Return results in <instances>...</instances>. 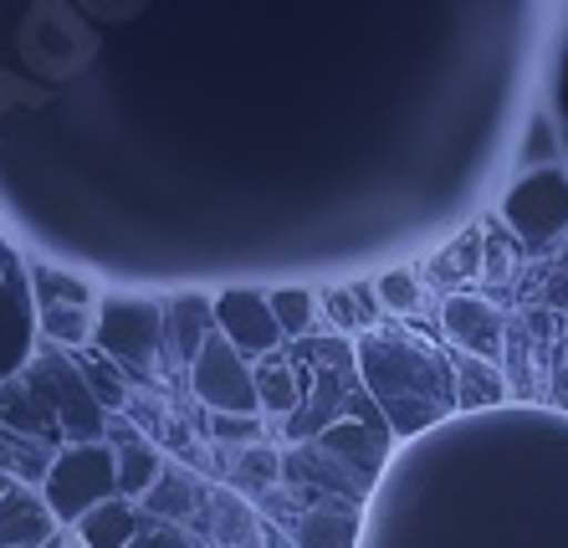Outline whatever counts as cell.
Wrapping results in <instances>:
<instances>
[{
  "label": "cell",
  "instance_id": "cell-1",
  "mask_svg": "<svg viewBox=\"0 0 568 548\" xmlns=\"http://www.w3.org/2000/svg\"><path fill=\"white\" fill-rule=\"evenodd\" d=\"M354 364L364 375V395L379 405L389 436H420L446 410H456V379L450 354L395 334H369L354 344Z\"/></svg>",
  "mask_w": 568,
  "mask_h": 548
},
{
  "label": "cell",
  "instance_id": "cell-2",
  "mask_svg": "<svg viewBox=\"0 0 568 548\" xmlns=\"http://www.w3.org/2000/svg\"><path fill=\"white\" fill-rule=\"evenodd\" d=\"M41 503L52 508L57 528L82 522L88 513L119 503V471H113V451L98 446H67L52 456V467L41 477Z\"/></svg>",
  "mask_w": 568,
  "mask_h": 548
},
{
  "label": "cell",
  "instance_id": "cell-3",
  "mask_svg": "<svg viewBox=\"0 0 568 548\" xmlns=\"http://www.w3.org/2000/svg\"><path fill=\"white\" fill-rule=\"evenodd\" d=\"M93 348L113 369L133 379H154L159 348H164V308L144 297H108L93 318Z\"/></svg>",
  "mask_w": 568,
  "mask_h": 548
},
{
  "label": "cell",
  "instance_id": "cell-4",
  "mask_svg": "<svg viewBox=\"0 0 568 548\" xmlns=\"http://www.w3.org/2000/svg\"><path fill=\"white\" fill-rule=\"evenodd\" d=\"M503 226L528 246H548L568 231V170H532L517 174L503 195Z\"/></svg>",
  "mask_w": 568,
  "mask_h": 548
},
{
  "label": "cell",
  "instance_id": "cell-5",
  "mask_svg": "<svg viewBox=\"0 0 568 548\" xmlns=\"http://www.w3.org/2000/svg\"><path fill=\"white\" fill-rule=\"evenodd\" d=\"M190 389L211 415H262L252 359H241L221 334L205 338V348L190 359Z\"/></svg>",
  "mask_w": 568,
  "mask_h": 548
},
{
  "label": "cell",
  "instance_id": "cell-6",
  "mask_svg": "<svg viewBox=\"0 0 568 548\" xmlns=\"http://www.w3.org/2000/svg\"><path fill=\"white\" fill-rule=\"evenodd\" d=\"M215 313V334L236 348L241 359H266L282 348V328L266 308V293L256 287H225L221 297H211Z\"/></svg>",
  "mask_w": 568,
  "mask_h": 548
},
{
  "label": "cell",
  "instance_id": "cell-7",
  "mask_svg": "<svg viewBox=\"0 0 568 548\" xmlns=\"http://www.w3.org/2000/svg\"><path fill=\"white\" fill-rule=\"evenodd\" d=\"M41 385L52 395V410H57V430L67 436V446H98L108 430V410L93 400L88 379L78 375L72 359H47L41 369Z\"/></svg>",
  "mask_w": 568,
  "mask_h": 548
},
{
  "label": "cell",
  "instance_id": "cell-8",
  "mask_svg": "<svg viewBox=\"0 0 568 548\" xmlns=\"http://www.w3.org/2000/svg\"><path fill=\"white\" fill-rule=\"evenodd\" d=\"M389 426H364V420H333L323 436H313V451L328 456L338 471H348V477L358 481V487H374L384 471V461H389Z\"/></svg>",
  "mask_w": 568,
  "mask_h": 548
},
{
  "label": "cell",
  "instance_id": "cell-9",
  "mask_svg": "<svg viewBox=\"0 0 568 548\" xmlns=\"http://www.w3.org/2000/svg\"><path fill=\"white\" fill-rule=\"evenodd\" d=\"M103 446L113 451V471H119V497H123V503H129V497H144L149 487H154V477L164 471V456L154 451V442L133 426L129 415H123V420H113V415H108Z\"/></svg>",
  "mask_w": 568,
  "mask_h": 548
},
{
  "label": "cell",
  "instance_id": "cell-10",
  "mask_svg": "<svg viewBox=\"0 0 568 548\" xmlns=\"http://www.w3.org/2000/svg\"><path fill=\"white\" fill-rule=\"evenodd\" d=\"M440 323H446L456 354H471V359H487V364L503 359V318L491 313V303H481L471 293H456V297H446Z\"/></svg>",
  "mask_w": 568,
  "mask_h": 548
},
{
  "label": "cell",
  "instance_id": "cell-11",
  "mask_svg": "<svg viewBox=\"0 0 568 548\" xmlns=\"http://www.w3.org/2000/svg\"><path fill=\"white\" fill-rule=\"evenodd\" d=\"M52 534H57V518L41 503L37 487H16L0 503V548H47Z\"/></svg>",
  "mask_w": 568,
  "mask_h": 548
},
{
  "label": "cell",
  "instance_id": "cell-12",
  "mask_svg": "<svg viewBox=\"0 0 568 548\" xmlns=\"http://www.w3.org/2000/svg\"><path fill=\"white\" fill-rule=\"evenodd\" d=\"M211 334H215L211 297H200V293H180V297H170V308H164V338L174 344V354H180V359H185V364L195 359Z\"/></svg>",
  "mask_w": 568,
  "mask_h": 548
},
{
  "label": "cell",
  "instance_id": "cell-13",
  "mask_svg": "<svg viewBox=\"0 0 568 548\" xmlns=\"http://www.w3.org/2000/svg\"><path fill=\"white\" fill-rule=\"evenodd\" d=\"M450 379H456V405L462 410H491L507 400V385L497 364L471 359V354H450Z\"/></svg>",
  "mask_w": 568,
  "mask_h": 548
},
{
  "label": "cell",
  "instance_id": "cell-14",
  "mask_svg": "<svg viewBox=\"0 0 568 548\" xmlns=\"http://www.w3.org/2000/svg\"><path fill=\"white\" fill-rule=\"evenodd\" d=\"M364 528H358V513L348 508H313L303 522H297V548H358Z\"/></svg>",
  "mask_w": 568,
  "mask_h": 548
},
{
  "label": "cell",
  "instance_id": "cell-15",
  "mask_svg": "<svg viewBox=\"0 0 568 548\" xmlns=\"http://www.w3.org/2000/svg\"><path fill=\"white\" fill-rule=\"evenodd\" d=\"M139 503H144L149 513H154V518H170V522H185L190 513L200 508V503H205V493H200L195 487V477H190V471H180V467H164L154 477V487H149L144 497H139Z\"/></svg>",
  "mask_w": 568,
  "mask_h": 548
},
{
  "label": "cell",
  "instance_id": "cell-16",
  "mask_svg": "<svg viewBox=\"0 0 568 548\" xmlns=\"http://www.w3.org/2000/svg\"><path fill=\"white\" fill-rule=\"evenodd\" d=\"M252 379H256V400H262L266 415H297V375L282 354H266L262 364H252Z\"/></svg>",
  "mask_w": 568,
  "mask_h": 548
},
{
  "label": "cell",
  "instance_id": "cell-17",
  "mask_svg": "<svg viewBox=\"0 0 568 548\" xmlns=\"http://www.w3.org/2000/svg\"><path fill=\"white\" fill-rule=\"evenodd\" d=\"M266 308L277 318L282 338L287 344H307L317 328V297L307 287H277V293H266Z\"/></svg>",
  "mask_w": 568,
  "mask_h": 548
},
{
  "label": "cell",
  "instance_id": "cell-18",
  "mask_svg": "<svg viewBox=\"0 0 568 548\" xmlns=\"http://www.w3.org/2000/svg\"><path fill=\"white\" fill-rule=\"evenodd\" d=\"M47 467H52V451H47V446H37L31 436H16V430L0 426V471H6V477H16L27 487V481L47 477Z\"/></svg>",
  "mask_w": 568,
  "mask_h": 548
},
{
  "label": "cell",
  "instance_id": "cell-19",
  "mask_svg": "<svg viewBox=\"0 0 568 548\" xmlns=\"http://www.w3.org/2000/svg\"><path fill=\"white\" fill-rule=\"evenodd\" d=\"M37 277V303L41 308H88L93 303V287L78 277H67V272H52V267H31Z\"/></svg>",
  "mask_w": 568,
  "mask_h": 548
},
{
  "label": "cell",
  "instance_id": "cell-20",
  "mask_svg": "<svg viewBox=\"0 0 568 548\" xmlns=\"http://www.w3.org/2000/svg\"><path fill=\"white\" fill-rule=\"evenodd\" d=\"M558 160H564V134H558V123L548 119V113H538L532 129H528V139H523V174L554 170Z\"/></svg>",
  "mask_w": 568,
  "mask_h": 548
},
{
  "label": "cell",
  "instance_id": "cell-21",
  "mask_svg": "<svg viewBox=\"0 0 568 548\" xmlns=\"http://www.w3.org/2000/svg\"><path fill=\"white\" fill-rule=\"evenodd\" d=\"M78 375L88 379V389H93V400L103 405V410H123V395H129V389H123V375L98 354V348L93 354H78Z\"/></svg>",
  "mask_w": 568,
  "mask_h": 548
},
{
  "label": "cell",
  "instance_id": "cell-22",
  "mask_svg": "<svg viewBox=\"0 0 568 548\" xmlns=\"http://www.w3.org/2000/svg\"><path fill=\"white\" fill-rule=\"evenodd\" d=\"M41 334L62 348L93 344V313L88 308H41Z\"/></svg>",
  "mask_w": 568,
  "mask_h": 548
},
{
  "label": "cell",
  "instance_id": "cell-23",
  "mask_svg": "<svg viewBox=\"0 0 568 548\" xmlns=\"http://www.w3.org/2000/svg\"><path fill=\"white\" fill-rule=\"evenodd\" d=\"M129 528H133V513L123 508V503H108V508H98V513L82 518V544L88 548H119L123 538H129Z\"/></svg>",
  "mask_w": 568,
  "mask_h": 548
},
{
  "label": "cell",
  "instance_id": "cell-24",
  "mask_svg": "<svg viewBox=\"0 0 568 548\" xmlns=\"http://www.w3.org/2000/svg\"><path fill=\"white\" fill-rule=\"evenodd\" d=\"M374 297H379V313H395V318H405V313L420 308V282H415V272L389 267L379 282H374Z\"/></svg>",
  "mask_w": 568,
  "mask_h": 548
},
{
  "label": "cell",
  "instance_id": "cell-25",
  "mask_svg": "<svg viewBox=\"0 0 568 548\" xmlns=\"http://www.w3.org/2000/svg\"><path fill=\"white\" fill-rule=\"evenodd\" d=\"M205 508L221 513V528H215V538H221V544H246V538H256V518H252V508H246L236 493L205 497Z\"/></svg>",
  "mask_w": 568,
  "mask_h": 548
},
{
  "label": "cell",
  "instance_id": "cell-26",
  "mask_svg": "<svg viewBox=\"0 0 568 548\" xmlns=\"http://www.w3.org/2000/svg\"><path fill=\"white\" fill-rule=\"evenodd\" d=\"M277 477H282V456L272 446H241L236 481L246 493H266V487H277Z\"/></svg>",
  "mask_w": 568,
  "mask_h": 548
},
{
  "label": "cell",
  "instance_id": "cell-27",
  "mask_svg": "<svg viewBox=\"0 0 568 548\" xmlns=\"http://www.w3.org/2000/svg\"><path fill=\"white\" fill-rule=\"evenodd\" d=\"M205 436L215 446H262V415H211Z\"/></svg>",
  "mask_w": 568,
  "mask_h": 548
},
{
  "label": "cell",
  "instance_id": "cell-28",
  "mask_svg": "<svg viewBox=\"0 0 568 548\" xmlns=\"http://www.w3.org/2000/svg\"><path fill=\"white\" fill-rule=\"evenodd\" d=\"M507 267H513V256H507V241H503V236H487V241H481V272H487L491 282H503Z\"/></svg>",
  "mask_w": 568,
  "mask_h": 548
},
{
  "label": "cell",
  "instance_id": "cell-29",
  "mask_svg": "<svg viewBox=\"0 0 568 548\" xmlns=\"http://www.w3.org/2000/svg\"><path fill=\"white\" fill-rule=\"evenodd\" d=\"M323 303H328V308H333V318H338V328H358V313H354V297H348V287H344V293H328V297H323Z\"/></svg>",
  "mask_w": 568,
  "mask_h": 548
},
{
  "label": "cell",
  "instance_id": "cell-30",
  "mask_svg": "<svg viewBox=\"0 0 568 548\" xmlns=\"http://www.w3.org/2000/svg\"><path fill=\"white\" fill-rule=\"evenodd\" d=\"M16 487H21V481H16V477H6V471H0V503H6V497H11Z\"/></svg>",
  "mask_w": 568,
  "mask_h": 548
}]
</instances>
